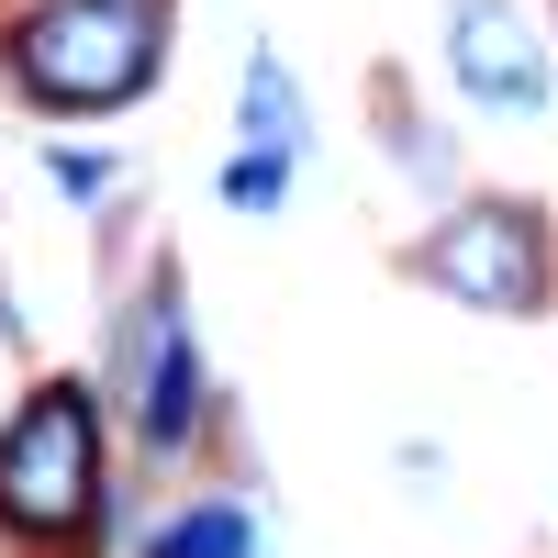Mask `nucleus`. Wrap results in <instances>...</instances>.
<instances>
[{"mask_svg":"<svg viewBox=\"0 0 558 558\" xmlns=\"http://www.w3.org/2000/svg\"><path fill=\"white\" fill-rule=\"evenodd\" d=\"M12 68H23L34 101H57V112L134 101L146 68H157V12L146 0H45L12 34Z\"/></svg>","mask_w":558,"mask_h":558,"instance_id":"nucleus-1","label":"nucleus"},{"mask_svg":"<svg viewBox=\"0 0 558 558\" xmlns=\"http://www.w3.org/2000/svg\"><path fill=\"white\" fill-rule=\"evenodd\" d=\"M89 502H101V413L89 391H34L0 436V525L23 536H78Z\"/></svg>","mask_w":558,"mask_h":558,"instance_id":"nucleus-2","label":"nucleus"},{"mask_svg":"<svg viewBox=\"0 0 558 558\" xmlns=\"http://www.w3.org/2000/svg\"><path fill=\"white\" fill-rule=\"evenodd\" d=\"M425 279L481 302V313H536L547 302V235H536L525 202H470L425 235Z\"/></svg>","mask_w":558,"mask_h":558,"instance_id":"nucleus-3","label":"nucleus"},{"mask_svg":"<svg viewBox=\"0 0 558 558\" xmlns=\"http://www.w3.org/2000/svg\"><path fill=\"white\" fill-rule=\"evenodd\" d=\"M447 78L481 112H547V45L514 0H447Z\"/></svg>","mask_w":558,"mask_h":558,"instance_id":"nucleus-4","label":"nucleus"},{"mask_svg":"<svg viewBox=\"0 0 558 558\" xmlns=\"http://www.w3.org/2000/svg\"><path fill=\"white\" fill-rule=\"evenodd\" d=\"M146 436L157 447H179L191 436V413H202V357H191V336H179V302L157 291V313H146Z\"/></svg>","mask_w":558,"mask_h":558,"instance_id":"nucleus-5","label":"nucleus"},{"mask_svg":"<svg viewBox=\"0 0 558 558\" xmlns=\"http://www.w3.org/2000/svg\"><path fill=\"white\" fill-rule=\"evenodd\" d=\"M246 134H257V157H302V89L279 57H246Z\"/></svg>","mask_w":558,"mask_h":558,"instance_id":"nucleus-6","label":"nucleus"},{"mask_svg":"<svg viewBox=\"0 0 558 558\" xmlns=\"http://www.w3.org/2000/svg\"><path fill=\"white\" fill-rule=\"evenodd\" d=\"M157 558H246V514L235 502H202V514H179L157 536Z\"/></svg>","mask_w":558,"mask_h":558,"instance_id":"nucleus-7","label":"nucleus"},{"mask_svg":"<svg viewBox=\"0 0 558 558\" xmlns=\"http://www.w3.org/2000/svg\"><path fill=\"white\" fill-rule=\"evenodd\" d=\"M279 179H291V157H235L223 191H235V202H279Z\"/></svg>","mask_w":558,"mask_h":558,"instance_id":"nucleus-8","label":"nucleus"}]
</instances>
